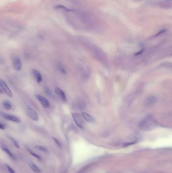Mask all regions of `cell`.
<instances>
[{"label": "cell", "instance_id": "ffe728a7", "mask_svg": "<svg viewBox=\"0 0 172 173\" xmlns=\"http://www.w3.org/2000/svg\"><path fill=\"white\" fill-rule=\"evenodd\" d=\"M35 148L40 151H42L44 152H47V149L44 147V146H39V145H36L35 146Z\"/></svg>", "mask_w": 172, "mask_h": 173}, {"label": "cell", "instance_id": "d4e9b609", "mask_svg": "<svg viewBox=\"0 0 172 173\" xmlns=\"http://www.w3.org/2000/svg\"><path fill=\"white\" fill-rule=\"evenodd\" d=\"M143 52H144V49H141V50H140L139 51H138L137 53H135V55H140V54H141Z\"/></svg>", "mask_w": 172, "mask_h": 173}, {"label": "cell", "instance_id": "8fae6325", "mask_svg": "<svg viewBox=\"0 0 172 173\" xmlns=\"http://www.w3.org/2000/svg\"><path fill=\"white\" fill-rule=\"evenodd\" d=\"M33 74L34 76L35 80L37 82L38 84L41 83L43 81V77L41 74L37 70H33Z\"/></svg>", "mask_w": 172, "mask_h": 173}, {"label": "cell", "instance_id": "7c38bea8", "mask_svg": "<svg viewBox=\"0 0 172 173\" xmlns=\"http://www.w3.org/2000/svg\"><path fill=\"white\" fill-rule=\"evenodd\" d=\"M55 93L61 98L63 101H66V96L64 92L59 88H56L55 89Z\"/></svg>", "mask_w": 172, "mask_h": 173}, {"label": "cell", "instance_id": "4316f807", "mask_svg": "<svg viewBox=\"0 0 172 173\" xmlns=\"http://www.w3.org/2000/svg\"><path fill=\"white\" fill-rule=\"evenodd\" d=\"M166 31V29H165V30H162L161 32H160L159 33H158L156 35V36H157V35H161V34H163V33H165V32Z\"/></svg>", "mask_w": 172, "mask_h": 173}, {"label": "cell", "instance_id": "603a6c76", "mask_svg": "<svg viewBox=\"0 0 172 173\" xmlns=\"http://www.w3.org/2000/svg\"><path fill=\"white\" fill-rule=\"evenodd\" d=\"M45 92H46V94H48V95H51V91L48 87H45Z\"/></svg>", "mask_w": 172, "mask_h": 173}, {"label": "cell", "instance_id": "5b68a950", "mask_svg": "<svg viewBox=\"0 0 172 173\" xmlns=\"http://www.w3.org/2000/svg\"><path fill=\"white\" fill-rule=\"evenodd\" d=\"M1 115L5 119H6V120L14 122L16 123H19L20 122V118L16 116L10 115V114H8L4 113H1Z\"/></svg>", "mask_w": 172, "mask_h": 173}, {"label": "cell", "instance_id": "52a82bcc", "mask_svg": "<svg viewBox=\"0 0 172 173\" xmlns=\"http://www.w3.org/2000/svg\"><path fill=\"white\" fill-rule=\"evenodd\" d=\"M27 113L28 115L30 117V118L32 120L34 121H38L39 117L37 112L35 111V110L31 108H28L27 110Z\"/></svg>", "mask_w": 172, "mask_h": 173}, {"label": "cell", "instance_id": "cb8c5ba5", "mask_svg": "<svg viewBox=\"0 0 172 173\" xmlns=\"http://www.w3.org/2000/svg\"><path fill=\"white\" fill-rule=\"evenodd\" d=\"M52 139H53V140H54V141H55V142L56 143V144H57L58 146H59V147H60V146H61V144H60V142H59L57 139H56L55 138H52Z\"/></svg>", "mask_w": 172, "mask_h": 173}, {"label": "cell", "instance_id": "484cf974", "mask_svg": "<svg viewBox=\"0 0 172 173\" xmlns=\"http://www.w3.org/2000/svg\"><path fill=\"white\" fill-rule=\"evenodd\" d=\"M6 128L5 125H4L2 123H0V129L1 130H5Z\"/></svg>", "mask_w": 172, "mask_h": 173}, {"label": "cell", "instance_id": "30bf717a", "mask_svg": "<svg viewBox=\"0 0 172 173\" xmlns=\"http://www.w3.org/2000/svg\"><path fill=\"white\" fill-rule=\"evenodd\" d=\"M156 101V98L153 96L148 97L145 100L144 104L147 106H149L154 104Z\"/></svg>", "mask_w": 172, "mask_h": 173}, {"label": "cell", "instance_id": "44dd1931", "mask_svg": "<svg viewBox=\"0 0 172 173\" xmlns=\"http://www.w3.org/2000/svg\"><path fill=\"white\" fill-rule=\"evenodd\" d=\"M58 69H59V70H60V71L62 74H67V71H66V69L64 68V66L62 64H59L58 65Z\"/></svg>", "mask_w": 172, "mask_h": 173}, {"label": "cell", "instance_id": "3957f363", "mask_svg": "<svg viewBox=\"0 0 172 173\" xmlns=\"http://www.w3.org/2000/svg\"><path fill=\"white\" fill-rule=\"evenodd\" d=\"M0 87L3 89V90L6 93V94L9 97H12L13 96V93L6 84V83L2 79L0 78Z\"/></svg>", "mask_w": 172, "mask_h": 173}, {"label": "cell", "instance_id": "7a4b0ae2", "mask_svg": "<svg viewBox=\"0 0 172 173\" xmlns=\"http://www.w3.org/2000/svg\"><path fill=\"white\" fill-rule=\"evenodd\" d=\"M77 14L80 21L84 23L92 24L96 21V18L88 13L78 11L77 12Z\"/></svg>", "mask_w": 172, "mask_h": 173}, {"label": "cell", "instance_id": "e0dca14e", "mask_svg": "<svg viewBox=\"0 0 172 173\" xmlns=\"http://www.w3.org/2000/svg\"><path fill=\"white\" fill-rule=\"evenodd\" d=\"M26 149H27V150L29 152V153H30L31 155H32L33 157H35L36 158H37V159H38L39 161H42V158H41V157L40 156L38 155L36 153H35L34 152H33V151H32L29 147H26Z\"/></svg>", "mask_w": 172, "mask_h": 173}, {"label": "cell", "instance_id": "8992f818", "mask_svg": "<svg viewBox=\"0 0 172 173\" xmlns=\"http://www.w3.org/2000/svg\"><path fill=\"white\" fill-rule=\"evenodd\" d=\"M13 64L14 68L16 71H20L22 69V63L19 58L15 56L13 58Z\"/></svg>", "mask_w": 172, "mask_h": 173}, {"label": "cell", "instance_id": "ac0fdd59", "mask_svg": "<svg viewBox=\"0 0 172 173\" xmlns=\"http://www.w3.org/2000/svg\"><path fill=\"white\" fill-rule=\"evenodd\" d=\"M3 105L4 107V108L8 110H10L12 108V105L9 101H5L3 102Z\"/></svg>", "mask_w": 172, "mask_h": 173}, {"label": "cell", "instance_id": "d6986e66", "mask_svg": "<svg viewBox=\"0 0 172 173\" xmlns=\"http://www.w3.org/2000/svg\"><path fill=\"white\" fill-rule=\"evenodd\" d=\"M8 138H9V139L13 143V144H14V146H15V147H16L17 148H18V149H19V148H20V147H19V145L18 142H17L15 139H14L13 137H11V136H8Z\"/></svg>", "mask_w": 172, "mask_h": 173}, {"label": "cell", "instance_id": "83f0119b", "mask_svg": "<svg viewBox=\"0 0 172 173\" xmlns=\"http://www.w3.org/2000/svg\"><path fill=\"white\" fill-rule=\"evenodd\" d=\"M2 92H3V91L1 89H0V93H2Z\"/></svg>", "mask_w": 172, "mask_h": 173}, {"label": "cell", "instance_id": "9a60e30c", "mask_svg": "<svg viewBox=\"0 0 172 173\" xmlns=\"http://www.w3.org/2000/svg\"><path fill=\"white\" fill-rule=\"evenodd\" d=\"M29 166L30 167V168L31 169V170L32 171H33L34 172L36 173H39L41 172V170L39 169L38 166H37L34 163L30 162L29 163Z\"/></svg>", "mask_w": 172, "mask_h": 173}, {"label": "cell", "instance_id": "2e32d148", "mask_svg": "<svg viewBox=\"0 0 172 173\" xmlns=\"http://www.w3.org/2000/svg\"><path fill=\"white\" fill-rule=\"evenodd\" d=\"M158 6L161 8L163 9H170L171 8V5L168 3L165 2H162L158 4Z\"/></svg>", "mask_w": 172, "mask_h": 173}, {"label": "cell", "instance_id": "277c9868", "mask_svg": "<svg viewBox=\"0 0 172 173\" xmlns=\"http://www.w3.org/2000/svg\"><path fill=\"white\" fill-rule=\"evenodd\" d=\"M36 97L38 100V101L40 102L41 104L43 106L44 108H48L49 107L50 105H49V101L46 97H45L44 96H43L41 95H39V94L36 95Z\"/></svg>", "mask_w": 172, "mask_h": 173}, {"label": "cell", "instance_id": "4fadbf2b", "mask_svg": "<svg viewBox=\"0 0 172 173\" xmlns=\"http://www.w3.org/2000/svg\"><path fill=\"white\" fill-rule=\"evenodd\" d=\"M82 114L83 117L86 121L89 123H93L95 122V119L93 116H91L89 114L85 112H82Z\"/></svg>", "mask_w": 172, "mask_h": 173}, {"label": "cell", "instance_id": "ba28073f", "mask_svg": "<svg viewBox=\"0 0 172 173\" xmlns=\"http://www.w3.org/2000/svg\"><path fill=\"white\" fill-rule=\"evenodd\" d=\"M129 139L132 141V144H134L140 141L142 139V136L138 133H134L130 136Z\"/></svg>", "mask_w": 172, "mask_h": 173}, {"label": "cell", "instance_id": "5bb4252c", "mask_svg": "<svg viewBox=\"0 0 172 173\" xmlns=\"http://www.w3.org/2000/svg\"><path fill=\"white\" fill-rule=\"evenodd\" d=\"M72 117L74 119V121H75V123L76 124V125L80 128H83L82 126L81 125V118H79V119H78L79 118V115L77 114V113H72Z\"/></svg>", "mask_w": 172, "mask_h": 173}, {"label": "cell", "instance_id": "9c48e42d", "mask_svg": "<svg viewBox=\"0 0 172 173\" xmlns=\"http://www.w3.org/2000/svg\"><path fill=\"white\" fill-rule=\"evenodd\" d=\"M0 147L10 158H11L12 159H15L14 155L10 151V150L8 148L6 145L4 144H0Z\"/></svg>", "mask_w": 172, "mask_h": 173}, {"label": "cell", "instance_id": "7402d4cb", "mask_svg": "<svg viewBox=\"0 0 172 173\" xmlns=\"http://www.w3.org/2000/svg\"><path fill=\"white\" fill-rule=\"evenodd\" d=\"M6 168H7L8 172H9V173H15L14 170H13L9 165L6 164Z\"/></svg>", "mask_w": 172, "mask_h": 173}, {"label": "cell", "instance_id": "6da1fadb", "mask_svg": "<svg viewBox=\"0 0 172 173\" xmlns=\"http://www.w3.org/2000/svg\"><path fill=\"white\" fill-rule=\"evenodd\" d=\"M156 125V122L154 116L151 115H147L144 117L139 122V128L144 131H150L153 129Z\"/></svg>", "mask_w": 172, "mask_h": 173}]
</instances>
